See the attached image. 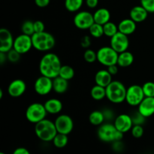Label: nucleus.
<instances>
[{
  "label": "nucleus",
  "mask_w": 154,
  "mask_h": 154,
  "mask_svg": "<svg viewBox=\"0 0 154 154\" xmlns=\"http://www.w3.org/2000/svg\"><path fill=\"white\" fill-rule=\"evenodd\" d=\"M60 59L54 53H47L39 62L38 69L41 75L54 79L59 76L62 67Z\"/></svg>",
  "instance_id": "nucleus-1"
},
{
  "label": "nucleus",
  "mask_w": 154,
  "mask_h": 154,
  "mask_svg": "<svg viewBox=\"0 0 154 154\" xmlns=\"http://www.w3.org/2000/svg\"><path fill=\"white\" fill-rule=\"evenodd\" d=\"M35 133L41 141L50 142L54 140L58 132L54 122L45 118L36 123L35 126Z\"/></svg>",
  "instance_id": "nucleus-2"
},
{
  "label": "nucleus",
  "mask_w": 154,
  "mask_h": 154,
  "mask_svg": "<svg viewBox=\"0 0 154 154\" xmlns=\"http://www.w3.org/2000/svg\"><path fill=\"white\" fill-rule=\"evenodd\" d=\"M32 46L41 52H48L52 50L56 45V39L51 33L46 31L35 32L32 35Z\"/></svg>",
  "instance_id": "nucleus-3"
},
{
  "label": "nucleus",
  "mask_w": 154,
  "mask_h": 154,
  "mask_svg": "<svg viewBox=\"0 0 154 154\" xmlns=\"http://www.w3.org/2000/svg\"><path fill=\"white\" fill-rule=\"evenodd\" d=\"M105 88L106 98L111 103L120 104L126 101L127 89L122 82L119 81H112Z\"/></svg>",
  "instance_id": "nucleus-4"
},
{
  "label": "nucleus",
  "mask_w": 154,
  "mask_h": 154,
  "mask_svg": "<svg viewBox=\"0 0 154 154\" xmlns=\"http://www.w3.org/2000/svg\"><path fill=\"white\" fill-rule=\"evenodd\" d=\"M97 135L99 140L103 142L113 143L114 141H121L123 138V133L118 131L114 123H102L99 126Z\"/></svg>",
  "instance_id": "nucleus-5"
},
{
  "label": "nucleus",
  "mask_w": 154,
  "mask_h": 154,
  "mask_svg": "<svg viewBox=\"0 0 154 154\" xmlns=\"http://www.w3.org/2000/svg\"><path fill=\"white\" fill-rule=\"evenodd\" d=\"M47 114H48V112L45 109V105L39 102H34V103L30 104L27 107L25 113L26 120L29 123H34V124H36L46 118Z\"/></svg>",
  "instance_id": "nucleus-6"
},
{
  "label": "nucleus",
  "mask_w": 154,
  "mask_h": 154,
  "mask_svg": "<svg viewBox=\"0 0 154 154\" xmlns=\"http://www.w3.org/2000/svg\"><path fill=\"white\" fill-rule=\"evenodd\" d=\"M97 61L101 65L108 67L117 64L119 54L111 46H104L99 48L96 52Z\"/></svg>",
  "instance_id": "nucleus-7"
},
{
  "label": "nucleus",
  "mask_w": 154,
  "mask_h": 154,
  "mask_svg": "<svg viewBox=\"0 0 154 154\" xmlns=\"http://www.w3.org/2000/svg\"><path fill=\"white\" fill-rule=\"evenodd\" d=\"M144 97L145 96H144V91H143L142 86L133 84L127 88L126 102L130 106H138V105L141 103Z\"/></svg>",
  "instance_id": "nucleus-8"
},
{
  "label": "nucleus",
  "mask_w": 154,
  "mask_h": 154,
  "mask_svg": "<svg viewBox=\"0 0 154 154\" xmlns=\"http://www.w3.org/2000/svg\"><path fill=\"white\" fill-rule=\"evenodd\" d=\"M73 22L75 26L79 29H89L95 23L93 14L87 11H78L74 17Z\"/></svg>",
  "instance_id": "nucleus-9"
},
{
  "label": "nucleus",
  "mask_w": 154,
  "mask_h": 154,
  "mask_svg": "<svg viewBox=\"0 0 154 154\" xmlns=\"http://www.w3.org/2000/svg\"><path fill=\"white\" fill-rule=\"evenodd\" d=\"M56 128L58 133L69 135L74 129V121L70 116L67 114H60L55 119Z\"/></svg>",
  "instance_id": "nucleus-10"
},
{
  "label": "nucleus",
  "mask_w": 154,
  "mask_h": 154,
  "mask_svg": "<svg viewBox=\"0 0 154 154\" xmlns=\"http://www.w3.org/2000/svg\"><path fill=\"white\" fill-rule=\"evenodd\" d=\"M32 48V36L22 33L14 38L13 48L21 55L28 53Z\"/></svg>",
  "instance_id": "nucleus-11"
},
{
  "label": "nucleus",
  "mask_w": 154,
  "mask_h": 154,
  "mask_svg": "<svg viewBox=\"0 0 154 154\" xmlns=\"http://www.w3.org/2000/svg\"><path fill=\"white\" fill-rule=\"evenodd\" d=\"M110 46L115 50L118 54L126 51L129 47V40L128 35L118 32L111 38Z\"/></svg>",
  "instance_id": "nucleus-12"
},
{
  "label": "nucleus",
  "mask_w": 154,
  "mask_h": 154,
  "mask_svg": "<svg viewBox=\"0 0 154 154\" xmlns=\"http://www.w3.org/2000/svg\"><path fill=\"white\" fill-rule=\"evenodd\" d=\"M34 90L39 96H46L53 90V79L41 75L35 81Z\"/></svg>",
  "instance_id": "nucleus-13"
},
{
  "label": "nucleus",
  "mask_w": 154,
  "mask_h": 154,
  "mask_svg": "<svg viewBox=\"0 0 154 154\" xmlns=\"http://www.w3.org/2000/svg\"><path fill=\"white\" fill-rule=\"evenodd\" d=\"M114 124L117 130L123 134L131 131L133 126L132 117L130 115L126 114H122L116 117L114 119Z\"/></svg>",
  "instance_id": "nucleus-14"
},
{
  "label": "nucleus",
  "mask_w": 154,
  "mask_h": 154,
  "mask_svg": "<svg viewBox=\"0 0 154 154\" xmlns=\"http://www.w3.org/2000/svg\"><path fill=\"white\" fill-rule=\"evenodd\" d=\"M14 38L8 29H0V52L8 53L13 48Z\"/></svg>",
  "instance_id": "nucleus-15"
},
{
  "label": "nucleus",
  "mask_w": 154,
  "mask_h": 154,
  "mask_svg": "<svg viewBox=\"0 0 154 154\" xmlns=\"http://www.w3.org/2000/svg\"><path fill=\"white\" fill-rule=\"evenodd\" d=\"M26 90V84L21 79H15L9 84L8 93L11 97L18 98L22 96Z\"/></svg>",
  "instance_id": "nucleus-16"
},
{
  "label": "nucleus",
  "mask_w": 154,
  "mask_h": 154,
  "mask_svg": "<svg viewBox=\"0 0 154 154\" xmlns=\"http://www.w3.org/2000/svg\"><path fill=\"white\" fill-rule=\"evenodd\" d=\"M138 111L146 118L154 114V97H144L138 106Z\"/></svg>",
  "instance_id": "nucleus-17"
},
{
  "label": "nucleus",
  "mask_w": 154,
  "mask_h": 154,
  "mask_svg": "<svg viewBox=\"0 0 154 154\" xmlns=\"http://www.w3.org/2000/svg\"><path fill=\"white\" fill-rule=\"evenodd\" d=\"M149 12L142 5H136L132 8L129 11V18L135 21L136 23H142L148 16Z\"/></svg>",
  "instance_id": "nucleus-18"
},
{
  "label": "nucleus",
  "mask_w": 154,
  "mask_h": 154,
  "mask_svg": "<svg viewBox=\"0 0 154 154\" xmlns=\"http://www.w3.org/2000/svg\"><path fill=\"white\" fill-rule=\"evenodd\" d=\"M117 26H118L119 32L128 36L133 34L137 28V23L131 18L122 20Z\"/></svg>",
  "instance_id": "nucleus-19"
},
{
  "label": "nucleus",
  "mask_w": 154,
  "mask_h": 154,
  "mask_svg": "<svg viewBox=\"0 0 154 154\" xmlns=\"http://www.w3.org/2000/svg\"><path fill=\"white\" fill-rule=\"evenodd\" d=\"M44 105H45V109H46L48 114H53V115L60 114L63 108L61 101L56 98L48 99Z\"/></svg>",
  "instance_id": "nucleus-20"
},
{
  "label": "nucleus",
  "mask_w": 154,
  "mask_h": 154,
  "mask_svg": "<svg viewBox=\"0 0 154 154\" xmlns=\"http://www.w3.org/2000/svg\"><path fill=\"white\" fill-rule=\"evenodd\" d=\"M112 75L108 72L107 69H101L98 71L95 75V83L96 84L102 87H106L112 81Z\"/></svg>",
  "instance_id": "nucleus-21"
},
{
  "label": "nucleus",
  "mask_w": 154,
  "mask_h": 154,
  "mask_svg": "<svg viewBox=\"0 0 154 154\" xmlns=\"http://www.w3.org/2000/svg\"><path fill=\"white\" fill-rule=\"evenodd\" d=\"M93 17H94L95 23L103 26L109 22L111 20V13L108 9L105 8H101L97 9L94 12Z\"/></svg>",
  "instance_id": "nucleus-22"
},
{
  "label": "nucleus",
  "mask_w": 154,
  "mask_h": 154,
  "mask_svg": "<svg viewBox=\"0 0 154 154\" xmlns=\"http://www.w3.org/2000/svg\"><path fill=\"white\" fill-rule=\"evenodd\" d=\"M69 88V81L58 76L53 79V90L56 93L63 94L67 91Z\"/></svg>",
  "instance_id": "nucleus-23"
},
{
  "label": "nucleus",
  "mask_w": 154,
  "mask_h": 154,
  "mask_svg": "<svg viewBox=\"0 0 154 154\" xmlns=\"http://www.w3.org/2000/svg\"><path fill=\"white\" fill-rule=\"evenodd\" d=\"M134 62V56L132 53L126 51L120 53L118 55L117 59V66L119 67L126 68L132 66Z\"/></svg>",
  "instance_id": "nucleus-24"
},
{
  "label": "nucleus",
  "mask_w": 154,
  "mask_h": 154,
  "mask_svg": "<svg viewBox=\"0 0 154 154\" xmlns=\"http://www.w3.org/2000/svg\"><path fill=\"white\" fill-rule=\"evenodd\" d=\"M90 96L92 99L96 101H101L106 98V88L96 84L90 90Z\"/></svg>",
  "instance_id": "nucleus-25"
},
{
  "label": "nucleus",
  "mask_w": 154,
  "mask_h": 154,
  "mask_svg": "<svg viewBox=\"0 0 154 154\" xmlns=\"http://www.w3.org/2000/svg\"><path fill=\"white\" fill-rule=\"evenodd\" d=\"M105 120L102 111H93L89 115V121L92 125L96 126H99L104 123Z\"/></svg>",
  "instance_id": "nucleus-26"
},
{
  "label": "nucleus",
  "mask_w": 154,
  "mask_h": 154,
  "mask_svg": "<svg viewBox=\"0 0 154 154\" xmlns=\"http://www.w3.org/2000/svg\"><path fill=\"white\" fill-rule=\"evenodd\" d=\"M84 0H65V7L66 10L72 13L78 12L82 7Z\"/></svg>",
  "instance_id": "nucleus-27"
},
{
  "label": "nucleus",
  "mask_w": 154,
  "mask_h": 154,
  "mask_svg": "<svg viewBox=\"0 0 154 154\" xmlns=\"http://www.w3.org/2000/svg\"><path fill=\"white\" fill-rule=\"evenodd\" d=\"M103 29L104 35L110 38L119 32L118 26L116 25L114 23L111 22V21H109L105 25H103Z\"/></svg>",
  "instance_id": "nucleus-28"
},
{
  "label": "nucleus",
  "mask_w": 154,
  "mask_h": 154,
  "mask_svg": "<svg viewBox=\"0 0 154 154\" xmlns=\"http://www.w3.org/2000/svg\"><path fill=\"white\" fill-rule=\"evenodd\" d=\"M75 70L72 66L69 65H64V66H62L60 69L59 76L67 81H70L75 77Z\"/></svg>",
  "instance_id": "nucleus-29"
},
{
  "label": "nucleus",
  "mask_w": 154,
  "mask_h": 154,
  "mask_svg": "<svg viewBox=\"0 0 154 154\" xmlns=\"http://www.w3.org/2000/svg\"><path fill=\"white\" fill-rule=\"evenodd\" d=\"M53 144L57 148H63L67 145L69 142V138L67 135L61 133H57L52 141Z\"/></svg>",
  "instance_id": "nucleus-30"
},
{
  "label": "nucleus",
  "mask_w": 154,
  "mask_h": 154,
  "mask_svg": "<svg viewBox=\"0 0 154 154\" xmlns=\"http://www.w3.org/2000/svg\"><path fill=\"white\" fill-rule=\"evenodd\" d=\"M88 30L90 36L95 38H99L104 35L103 26L101 24L94 23Z\"/></svg>",
  "instance_id": "nucleus-31"
},
{
  "label": "nucleus",
  "mask_w": 154,
  "mask_h": 154,
  "mask_svg": "<svg viewBox=\"0 0 154 154\" xmlns=\"http://www.w3.org/2000/svg\"><path fill=\"white\" fill-rule=\"evenodd\" d=\"M21 31L23 34L32 36L35 33L34 22L31 20H26L21 26Z\"/></svg>",
  "instance_id": "nucleus-32"
},
{
  "label": "nucleus",
  "mask_w": 154,
  "mask_h": 154,
  "mask_svg": "<svg viewBox=\"0 0 154 154\" xmlns=\"http://www.w3.org/2000/svg\"><path fill=\"white\" fill-rule=\"evenodd\" d=\"M84 59L87 63H93L97 60V54L96 51L90 48L86 49L84 54Z\"/></svg>",
  "instance_id": "nucleus-33"
},
{
  "label": "nucleus",
  "mask_w": 154,
  "mask_h": 154,
  "mask_svg": "<svg viewBox=\"0 0 154 154\" xmlns=\"http://www.w3.org/2000/svg\"><path fill=\"white\" fill-rule=\"evenodd\" d=\"M145 97H154V82L147 81L142 86Z\"/></svg>",
  "instance_id": "nucleus-34"
},
{
  "label": "nucleus",
  "mask_w": 154,
  "mask_h": 154,
  "mask_svg": "<svg viewBox=\"0 0 154 154\" xmlns=\"http://www.w3.org/2000/svg\"><path fill=\"white\" fill-rule=\"evenodd\" d=\"M130 116L132 117L133 125H141L142 126L145 123L146 117H144L138 111H134Z\"/></svg>",
  "instance_id": "nucleus-35"
},
{
  "label": "nucleus",
  "mask_w": 154,
  "mask_h": 154,
  "mask_svg": "<svg viewBox=\"0 0 154 154\" xmlns=\"http://www.w3.org/2000/svg\"><path fill=\"white\" fill-rule=\"evenodd\" d=\"M6 54H7L8 61H9L10 63H17L20 60V59L21 54H20L17 51H15L14 48H12V49L11 50V51H9L8 53H6Z\"/></svg>",
  "instance_id": "nucleus-36"
},
{
  "label": "nucleus",
  "mask_w": 154,
  "mask_h": 154,
  "mask_svg": "<svg viewBox=\"0 0 154 154\" xmlns=\"http://www.w3.org/2000/svg\"><path fill=\"white\" fill-rule=\"evenodd\" d=\"M144 128L141 125H133L132 129H131V133L132 135L135 138H140L144 135Z\"/></svg>",
  "instance_id": "nucleus-37"
},
{
  "label": "nucleus",
  "mask_w": 154,
  "mask_h": 154,
  "mask_svg": "<svg viewBox=\"0 0 154 154\" xmlns=\"http://www.w3.org/2000/svg\"><path fill=\"white\" fill-rule=\"evenodd\" d=\"M141 5L149 12L154 13V0H140Z\"/></svg>",
  "instance_id": "nucleus-38"
},
{
  "label": "nucleus",
  "mask_w": 154,
  "mask_h": 154,
  "mask_svg": "<svg viewBox=\"0 0 154 154\" xmlns=\"http://www.w3.org/2000/svg\"><path fill=\"white\" fill-rule=\"evenodd\" d=\"M81 45L83 48L88 49L91 45V38L90 35L83 36L81 40Z\"/></svg>",
  "instance_id": "nucleus-39"
},
{
  "label": "nucleus",
  "mask_w": 154,
  "mask_h": 154,
  "mask_svg": "<svg viewBox=\"0 0 154 154\" xmlns=\"http://www.w3.org/2000/svg\"><path fill=\"white\" fill-rule=\"evenodd\" d=\"M35 32H42L45 31V25L42 20L34 21Z\"/></svg>",
  "instance_id": "nucleus-40"
},
{
  "label": "nucleus",
  "mask_w": 154,
  "mask_h": 154,
  "mask_svg": "<svg viewBox=\"0 0 154 154\" xmlns=\"http://www.w3.org/2000/svg\"><path fill=\"white\" fill-rule=\"evenodd\" d=\"M104 114V117H105V120H111L114 118V112L111 111L109 108H107V109H104L102 111Z\"/></svg>",
  "instance_id": "nucleus-41"
},
{
  "label": "nucleus",
  "mask_w": 154,
  "mask_h": 154,
  "mask_svg": "<svg viewBox=\"0 0 154 154\" xmlns=\"http://www.w3.org/2000/svg\"><path fill=\"white\" fill-rule=\"evenodd\" d=\"M51 0H35V4L39 8H45L49 5Z\"/></svg>",
  "instance_id": "nucleus-42"
},
{
  "label": "nucleus",
  "mask_w": 154,
  "mask_h": 154,
  "mask_svg": "<svg viewBox=\"0 0 154 154\" xmlns=\"http://www.w3.org/2000/svg\"><path fill=\"white\" fill-rule=\"evenodd\" d=\"M86 5L89 8H96L99 4V0H85Z\"/></svg>",
  "instance_id": "nucleus-43"
},
{
  "label": "nucleus",
  "mask_w": 154,
  "mask_h": 154,
  "mask_svg": "<svg viewBox=\"0 0 154 154\" xmlns=\"http://www.w3.org/2000/svg\"><path fill=\"white\" fill-rule=\"evenodd\" d=\"M107 70L108 71V72H109L112 76L113 75H117V72H118V66H117V64L110 66H108V67H107Z\"/></svg>",
  "instance_id": "nucleus-44"
},
{
  "label": "nucleus",
  "mask_w": 154,
  "mask_h": 154,
  "mask_svg": "<svg viewBox=\"0 0 154 154\" xmlns=\"http://www.w3.org/2000/svg\"><path fill=\"white\" fill-rule=\"evenodd\" d=\"M113 144V149L116 151H121L122 149H123V145L122 144L121 141H114V142L112 143Z\"/></svg>",
  "instance_id": "nucleus-45"
},
{
  "label": "nucleus",
  "mask_w": 154,
  "mask_h": 154,
  "mask_svg": "<svg viewBox=\"0 0 154 154\" xmlns=\"http://www.w3.org/2000/svg\"><path fill=\"white\" fill-rule=\"evenodd\" d=\"M12 154H31L30 152L27 150L25 147H18V148L15 149L14 151L13 152Z\"/></svg>",
  "instance_id": "nucleus-46"
},
{
  "label": "nucleus",
  "mask_w": 154,
  "mask_h": 154,
  "mask_svg": "<svg viewBox=\"0 0 154 154\" xmlns=\"http://www.w3.org/2000/svg\"><path fill=\"white\" fill-rule=\"evenodd\" d=\"M6 61H8L7 54H6V53L0 52V64L2 66V65H4V63H5Z\"/></svg>",
  "instance_id": "nucleus-47"
},
{
  "label": "nucleus",
  "mask_w": 154,
  "mask_h": 154,
  "mask_svg": "<svg viewBox=\"0 0 154 154\" xmlns=\"http://www.w3.org/2000/svg\"><path fill=\"white\" fill-rule=\"evenodd\" d=\"M2 96H3V90L2 89L0 88V99H2Z\"/></svg>",
  "instance_id": "nucleus-48"
},
{
  "label": "nucleus",
  "mask_w": 154,
  "mask_h": 154,
  "mask_svg": "<svg viewBox=\"0 0 154 154\" xmlns=\"http://www.w3.org/2000/svg\"><path fill=\"white\" fill-rule=\"evenodd\" d=\"M0 154H5V153H3V152H1V153H0Z\"/></svg>",
  "instance_id": "nucleus-49"
}]
</instances>
